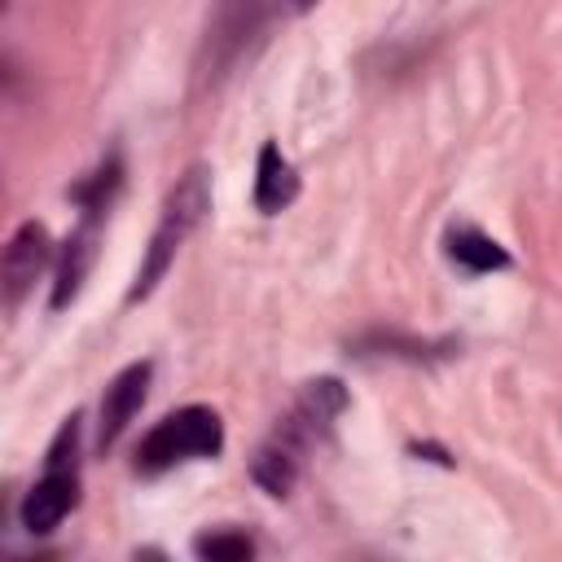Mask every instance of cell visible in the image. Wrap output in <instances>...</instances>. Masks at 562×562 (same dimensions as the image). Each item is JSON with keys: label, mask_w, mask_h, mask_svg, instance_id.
Instances as JSON below:
<instances>
[{"label": "cell", "mask_w": 562, "mask_h": 562, "mask_svg": "<svg viewBox=\"0 0 562 562\" xmlns=\"http://www.w3.org/2000/svg\"><path fill=\"white\" fill-rule=\"evenodd\" d=\"M224 448V426H220V413L215 408H202V404H189V408H176L167 413L136 448V470L145 474H158L176 461H189V457H215Z\"/></svg>", "instance_id": "obj_1"}, {"label": "cell", "mask_w": 562, "mask_h": 562, "mask_svg": "<svg viewBox=\"0 0 562 562\" xmlns=\"http://www.w3.org/2000/svg\"><path fill=\"white\" fill-rule=\"evenodd\" d=\"M149 360H136V364H127L110 386H105V400H101V426H97V443L101 448H110L123 430H127V422L136 417V408L145 404V391H149Z\"/></svg>", "instance_id": "obj_2"}, {"label": "cell", "mask_w": 562, "mask_h": 562, "mask_svg": "<svg viewBox=\"0 0 562 562\" xmlns=\"http://www.w3.org/2000/svg\"><path fill=\"white\" fill-rule=\"evenodd\" d=\"M48 263V228L44 224H35V220H26L18 233H13V241L4 246V303L9 307H18V299L26 294V285L35 281V272Z\"/></svg>", "instance_id": "obj_3"}, {"label": "cell", "mask_w": 562, "mask_h": 562, "mask_svg": "<svg viewBox=\"0 0 562 562\" xmlns=\"http://www.w3.org/2000/svg\"><path fill=\"white\" fill-rule=\"evenodd\" d=\"M79 505V479L75 470H48L22 501V527L26 531H53L70 509Z\"/></svg>", "instance_id": "obj_4"}, {"label": "cell", "mask_w": 562, "mask_h": 562, "mask_svg": "<svg viewBox=\"0 0 562 562\" xmlns=\"http://www.w3.org/2000/svg\"><path fill=\"white\" fill-rule=\"evenodd\" d=\"M97 259V211L83 215V224L66 237L61 255H57V281H53V307L75 303V294L83 290V277Z\"/></svg>", "instance_id": "obj_5"}, {"label": "cell", "mask_w": 562, "mask_h": 562, "mask_svg": "<svg viewBox=\"0 0 562 562\" xmlns=\"http://www.w3.org/2000/svg\"><path fill=\"white\" fill-rule=\"evenodd\" d=\"M294 193H299V176H294V167L285 162V154L268 140L263 149H259V180H255V206L259 211H281V206H290L294 202Z\"/></svg>", "instance_id": "obj_6"}, {"label": "cell", "mask_w": 562, "mask_h": 562, "mask_svg": "<svg viewBox=\"0 0 562 562\" xmlns=\"http://www.w3.org/2000/svg\"><path fill=\"white\" fill-rule=\"evenodd\" d=\"M206 206H211L206 167H189V171L176 180V189L167 193V202H162V224H171V228H180V233L189 237V228L206 215Z\"/></svg>", "instance_id": "obj_7"}, {"label": "cell", "mask_w": 562, "mask_h": 562, "mask_svg": "<svg viewBox=\"0 0 562 562\" xmlns=\"http://www.w3.org/2000/svg\"><path fill=\"white\" fill-rule=\"evenodd\" d=\"M448 255H452L461 268H470V272H492V268H505V263H509V255H505L487 233H479V228H470V224H461V228L448 233Z\"/></svg>", "instance_id": "obj_8"}, {"label": "cell", "mask_w": 562, "mask_h": 562, "mask_svg": "<svg viewBox=\"0 0 562 562\" xmlns=\"http://www.w3.org/2000/svg\"><path fill=\"white\" fill-rule=\"evenodd\" d=\"M184 241V233L180 228H171V224H158V233H154V241H149V255H145V263H140V272H136V285H132V303L136 299H145L154 285H158V277L167 272V263H171V255H176V246Z\"/></svg>", "instance_id": "obj_9"}, {"label": "cell", "mask_w": 562, "mask_h": 562, "mask_svg": "<svg viewBox=\"0 0 562 562\" xmlns=\"http://www.w3.org/2000/svg\"><path fill=\"white\" fill-rule=\"evenodd\" d=\"M255 479L263 483L268 496H285L294 487V452L290 448H263L255 457Z\"/></svg>", "instance_id": "obj_10"}, {"label": "cell", "mask_w": 562, "mask_h": 562, "mask_svg": "<svg viewBox=\"0 0 562 562\" xmlns=\"http://www.w3.org/2000/svg\"><path fill=\"white\" fill-rule=\"evenodd\" d=\"M193 549H198V558H206V562H246V558L255 553L250 536H241V531H211V536H198Z\"/></svg>", "instance_id": "obj_11"}, {"label": "cell", "mask_w": 562, "mask_h": 562, "mask_svg": "<svg viewBox=\"0 0 562 562\" xmlns=\"http://www.w3.org/2000/svg\"><path fill=\"white\" fill-rule=\"evenodd\" d=\"M75 443H79V417H66L57 439H53V448H48V470H70Z\"/></svg>", "instance_id": "obj_12"}, {"label": "cell", "mask_w": 562, "mask_h": 562, "mask_svg": "<svg viewBox=\"0 0 562 562\" xmlns=\"http://www.w3.org/2000/svg\"><path fill=\"white\" fill-rule=\"evenodd\" d=\"M290 4H294V9H312L316 0H290Z\"/></svg>", "instance_id": "obj_13"}]
</instances>
